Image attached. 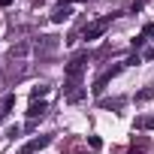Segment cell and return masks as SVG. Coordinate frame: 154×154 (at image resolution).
Returning a JSON list of instances; mask_svg holds the SVG:
<instances>
[{
	"label": "cell",
	"mask_w": 154,
	"mask_h": 154,
	"mask_svg": "<svg viewBox=\"0 0 154 154\" xmlns=\"http://www.w3.org/2000/svg\"><path fill=\"white\" fill-rule=\"evenodd\" d=\"M115 15H118V12H115ZM115 15H106V18H97V21H91V24L82 30L85 42H88V39H97V36H103V33H106V27H109V21H112Z\"/></svg>",
	"instance_id": "2"
},
{
	"label": "cell",
	"mask_w": 154,
	"mask_h": 154,
	"mask_svg": "<svg viewBox=\"0 0 154 154\" xmlns=\"http://www.w3.org/2000/svg\"><path fill=\"white\" fill-rule=\"evenodd\" d=\"M142 36H145V39H148V36H154V21H148V24L142 27Z\"/></svg>",
	"instance_id": "14"
},
{
	"label": "cell",
	"mask_w": 154,
	"mask_h": 154,
	"mask_svg": "<svg viewBox=\"0 0 154 154\" xmlns=\"http://www.w3.org/2000/svg\"><path fill=\"white\" fill-rule=\"evenodd\" d=\"M136 127H139V130H151V127H154V115H151V118H139Z\"/></svg>",
	"instance_id": "11"
},
{
	"label": "cell",
	"mask_w": 154,
	"mask_h": 154,
	"mask_svg": "<svg viewBox=\"0 0 154 154\" xmlns=\"http://www.w3.org/2000/svg\"><path fill=\"white\" fill-rule=\"evenodd\" d=\"M48 142H51L48 136H39V139H30V142H27V145H24V148H21L18 154H33V151H39V148H45Z\"/></svg>",
	"instance_id": "6"
},
{
	"label": "cell",
	"mask_w": 154,
	"mask_h": 154,
	"mask_svg": "<svg viewBox=\"0 0 154 154\" xmlns=\"http://www.w3.org/2000/svg\"><path fill=\"white\" fill-rule=\"evenodd\" d=\"M48 112V106L42 103V100H30V109H27V121H36V118H42Z\"/></svg>",
	"instance_id": "5"
},
{
	"label": "cell",
	"mask_w": 154,
	"mask_h": 154,
	"mask_svg": "<svg viewBox=\"0 0 154 154\" xmlns=\"http://www.w3.org/2000/svg\"><path fill=\"white\" fill-rule=\"evenodd\" d=\"M69 15H72V6H69V3H66V6H54V12H51V21H54V24H63Z\"/></svg>",
	"instance_id": "7"
},
{
	"label": "cell",
	"mask_w": 154,
	"mask_h": 154,
	"mask_svg": "<svg viewBox=\"0 0 154 154\" xmlns=\"http://www.w3.org/2000/svg\"><path fill=\"white\" fill-rule=\"evenodd\" d=\"M145 57H148V60H154V48H148V54H145Z\"/></svg>",
	"instance_id": "17"
},
{
	"label": "cell",
	"mask_w": 154,
	"mask_h": 154,
	"mask_svg": "<svg viewBox=\"0 0 154 154\" xmlns=\"http://www.w3.org/2000/svg\"><path fill=\"white\" fill-rule=\"evenodd\" d=\"M57 36H39V42H36V51L42 54V57H51L54 51H57Z\"/></svg>",
	"instance_id": "3"
},
{
	"label": "cell",
	"mask_w": 154,
	"mask_h": 154,
	"mask_svg": "<svg viewBox=\"0 0 154 154\" xmlns=\"http://www.w3.org/2000/svg\"><path fill=\"white\" fill-rule=\"evenodd\" d=\"M121 66H124V63H121ZM121 66H112V69H106V72L100 75V79L94 82V88H91V94H94V97H100V94L106 91V85H109V79H112V75H115V72H118Z\"/></svg>",
	"instance_id": "4"
},
{
	"label": "cell",
	"mask_w": 154,
	"mask_h": 154,
	"mask_svg": "<svg viewBox=\"0 0 154 154\" xmlns=\"http://www.w3.org/2000/svg\"><path fill=\"white\" fill-rule=\"evenodd\" d=\"M142 6H145V3H142V0H133V3H130V9H133V12H139Z\"/></svg>",
	"instance_id": "16"
},
{
	"label": "cell",
	"mask_w": 154,
	"mask_h": 154,
	"mask_svg": "<svg viewBox=\"0 0 154 154\" xmlns=\"http://www.w3.org/2000/svg\"><path fill=\"white\" fill-rule=\"evenodd\" d=\"M85 66H88V51H79V54H72L69 57V63H66V82L72 85V82H79L82 79V72H85Z\"/></svg>",
	"instance_id": "1"
},
{
	"label": "cell",
	"mask_w": 154,
	"mask_h": 154,
	"mask_svg": "<svg viewBox=\"0 0 154 154\" xmlns=\"http://www.w3.org/2000/svg\"><path fill=\"white\" fill-rule=\"evenodd\" d=\"M9 3H12V0H0V6H9Z\"/></svg>",
	"instance_id": "18"
},
{
	"label": "cell",
	"mask_w": 154,
	"mask_h": 154,
	"mask_svg": "<svg viewBox=\"0 0 154 154\" xmlns=\"http://www.w3.org/2000/svg\"><path fill=\"white\" fill-rule=\"evenodd\" d=\"M103 106H106V109H121L124 100H121V97H115V100H103Z\"/></svg>",
	"instance_id": "12"
},
{
	"label": "cell",
	"mask_w": 154,
	"mask_h": 154,
	"mask_svg": "<svg viewBox=\"0 0 154 154\" xmlns=\"http://www.w3.org/2000/svg\"><path fill=\"white\" fill-rule=\"evenodd\" d=\"M151 97H154V91H151V88H145V91H139V94H136V103H148Z\"/></svg>",
	"instance_id": "10"
},
{
	"label": "cell",
	"mask_w": 154,
	"mask_h": 154,
	"mask_svg": "<svg viewBox=\"0 0 154 154\" xmlns=\"http://www.w3.org/2000/svg\"><path fill=\"white\" fill-rule=\"evenodd\" d=\"M88 145H91L94 151H100V148H103V142H100V136H88Z\"/></svg>",
	"instance_id": "13"
},
{
	"label": "cell",
	"mask_w": 154,
	"mask_h": 154,
	"mask_svg": "<svg viewBox=\"0 0 154 154\" xmlns=\"http://www.w3.org/2000/svg\"><path fill=\"white\" fill-rule=\"evenodd\" d=\"M136 63H142V60H139V54H130V57L124 60V66H136Z\"/></svg>",
	"instance_id": "15"
},
{
	"label": "cell",
	"mask_w": 154,
	"mask_h": 154,
	"mask_svg": "<svg viewBox=\"0 0 154 154\" xmlns=\"http://www.w3.org/2000/svg\"><path fill=\"white\" fill-rule=\"evenodd\" d=\"M12 106H15V94H9V97L3 100V106H0V124H3V118L12 112Z\"/></svg>",
	"instance_id": "8"
},
{
	"label": "cell",
	"mask_w": 154,
	"mask_h": 154,
	"mask_svg": "<svg viewBox=\"0 0 154 154\" xmlns=\"http://www.w3.org/2000/svg\"><path fill=\"white\" fill-rule=\"evenodd\" d=\"M48 91H51V88H48V85H36V88H33V91H30V97H33V100H42V97H45V94H48Z\"/></svg>",
	"instance_id": "9"
}]
</instances>
